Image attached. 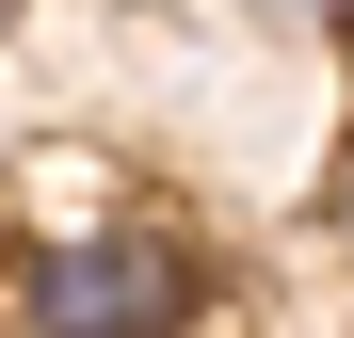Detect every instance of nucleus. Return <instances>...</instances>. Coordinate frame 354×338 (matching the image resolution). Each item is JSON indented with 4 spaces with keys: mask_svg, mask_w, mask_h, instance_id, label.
<instances>
[{
    "mask_svg": "<svg viewBox=\"0 0 354 338\" xmlns=\"http://www.w3.org/2000/svg\"><path fill=\"white\" fill-rule=\"evenodd\" d=\"M194 306H209V258L145 194H113L81 225H32V258H17V322L32 338H177Z\"/></svg>",
    "mask_w": 354,
    "mask_h": 338,
    "instance_id": "f257e3e1",
    "label": "nucleus"
},
{
    "mask_svg": "<svg viewBox=\"0 0 354 338\" xmlns=\"http://www.w3.org/2000/svg\"><path fill=\"white\" fill-rule=\"evenodd\" d=\"M290 17H322V0H290ZM338 17H354V0H338Z\"/></svg>",
    "mask_w": 354,
    "mask_h": 338,
    "instance_id": "f03ea898",
    "label": "nucleus"
},
{
    "mask_svg": "<svg viewBox=\"0 0 354 338\" xmlns=\"http://www.w3.org/2000/svg\"><path fill=\"white\" fill-rule=\"evenodd\" d=\"M338 225H354V178H338Z\"/></svg>",
    "mask_w": 354,
    "mask_h": 338,
    "instance_id": "7ed1b4c3",
    "label": "nucleus"
},
{
    "mask_svg": "<svg viewBox=\"0 0 354 338\" xmlns=\"http://www.w3.org/2000/svg\"><path fill=\"white\" fill-rule=\"evenodd\" d=\"M0 17H17V0H0Z\"/></svg>",
    "mask_w": 354,
    "mask_h": 338,
    "instance_id": "20e7f679",
    "label": "nucleus"
}]
</instances>
